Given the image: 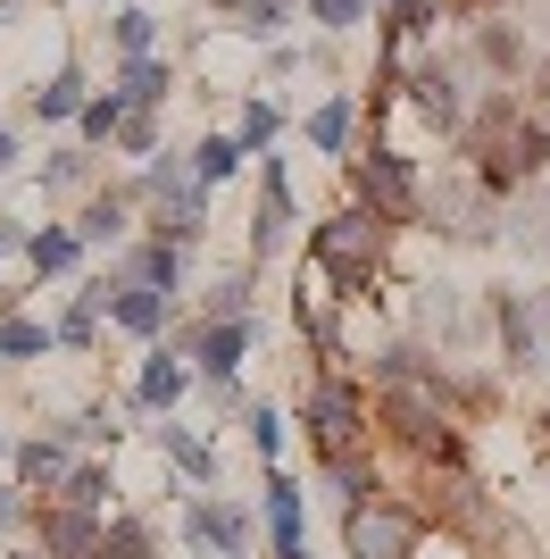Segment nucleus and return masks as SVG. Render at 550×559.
I'll return each mask as SVG.
<instances>
[{
	"label": "nucleus",
	"instance_id": "obj_1",
	"mask_svg": "<svg viewBox=\"0 0 550 559\" xmlns=\"http://www.w3.org/2000/svg\"><path fill=\"white\" fill-rule=\"evenodd\" d=\"M309 259H318L325 276L343 284L350 301H359V293H375V259H384V217H375V210H343V217H325V226L309 234Z\"/></svg>",
	"mask_w": 550,
	"mask_h": 559
},
{
	"label": "nucleus",
	"instance_id": "obj_2",
	"mask_svg": "<svg viewBox=\"0 0 550 559\" xmlns=\"http://www.w3.org/2000/svg\"><path fill=\"white\" fill-rule=\"evenodd\" d=\"M142 201H151V234L159 242H201L208 234V201H201V167L192 159H159L151 176H142Z\"/></svg>",
	"mask_w": 550,
	"mask_h": 559
},
{
	"label": "nucleus",
	"instance_id": "obj_3",
	"mask_svg": "<svg viewBox=\"0 0 550 559\" xmlns=\"http://www.w3.org/2000/svg\"><path fill=\"white\" fill-rule=\"evenodd\" d=\"M251 526L259 518L242 510V501H217V492H192L176 510V535L192 559H226V551H251Z\"/></svg>",
	"mask_w": 550,
	"mask_h": 559
},
{
	"label": "nucleus",
	"instance_id": "obj_4",
	"mask_svg": "<svg viewBox=\"0 0 550 559\" xmlns=\"http://www.w3.org/2000/svg\"><path fill=\"white\" fill-rule=\"evenodd\" d=\"M300 418H309V443H318L325 460H343V451L359 443V426H367V401H359V384H343V376H318L309 401H300Z\"/></svg>",
	"mask_w": 550,
	"mask_h": 559
},
{
	"label": "nucleus",
	"instance_id": "obj_5",
	"mask_svg": "<svg viewBox=\"0 0 550 559\" xmlns=\"http://www.w3.org/2000/svg\"><path fill=\"white\" fill-rule=\"evenodd\" d=\"M343 543H350V559H417L426 526L409 510H392V501H367V510L343 518Z\"/></svg>",
	"mask_w": 550,
	"mask_h": 559
},
{
	"label": "nucleus",
	"instance_id": "obj_6",
	"mask_svg": "<svg viewBox=\"0 0 550 559\" xmlns=\"http://www.w3.org/2000/svg\"><path fill=\"white\" fill-rule=\"evenodd\" d=\"M350 185H359V201L384 217V226H409V217H417V167L400 159V151L359 159V167H350Z\"/></svg>",
	"mask_w": 550,
	"mask_h": 559
},
{
	"label": "nucleus",
	"instance_id": "obj_7",
	"mask_svg": "<svg viewBox=\"0 0 550 559\" xmlns=\"http://www.w3.org/2000/svg\"><path fill=\"white\" fill-rule=\"evenodd\" d=\"M183 393H192L183 350H176V343H151V359H142V376H134V409H142V418H167Z\"/></svg>",
	"mask_w": 550,
	"mask_h": 559
},
{
	"label": "nucleus",
	"instance_id": "obj_8",
	"mask_svg": "<svg viewBox=\"0 0 550 559\" xmlns=\"http://www.w3.org/2000/svg\"><path fill=\"white\" fill-rule=\"evenodd\" d=\"M34 535H43V551H50V559H100V535H109V526H100L92 510H68V501H50V510L34 518Z\"/></svg>",
	"mask_w": 550,
	"mask_h": 559
},
{
	"label": "nucleus",
	"instance_id": "obj_9",
	"mask_svg": "<svg viewBox=\"0 0 550 559\" xmlns=\"http://www.w3.org/2000/svg\"><path fill=\"white\" fill-rule=\"evenodd\" d=\"M9 476H17L25 492H68V476H75V460H68V443L59 435H34V443H17V460H9Z\"/></svg>",
	"mask_w": 550,
	"mask_h": 559
},
{
	"label": "nucleus",
	"instance_id": "obj_10",
	"mask_svg": "<svg viewBox=\"0 0 550 559\" xmlns=\"http://www.w3.org/2000/svg\"><path fill=\"white\" fill-rule=\"evenodd\" d=\"M176 350L201 376H234V368H242V350H251V326H192V334H176Z\"/></svg>",
	"mask_w": 550,
	"mask_h": 559
},
{
	"label": "nucleus",
	"instance_id": "obj_11",
	"mask_svg": "<svg viewBox=\"0 0 550 559\" xmlns=\"http://www.w3.org/2000/svg\"><path fill=\"white\" fill-rule=\"evenodd\" d=\"M183 276H192V251H183V242H159V234H151V242H134V251H125V284L183 293Z\"/></svg>",
	"mask_w": 550,
	"mask_h": 559
},
{
	"label": "nucleus",
	"instance_id": "obj_12",
	"mask_svg": "<svg viewBox=\"0 0 550 559\" xmlns=\"http://www.w3.org/2000/svg\"><path fill=\"white\" fill-rule=\"evenodd\" d=\"M167 318H176V293H159V284H125V293H117V309H109V326L142 334V343H159Z\"/></svg>",
	"mask_w": 550,
	"mask_h": 559
},
{
	"label": "nucleus",
	"instance_id": "obj_13",
	"mask_svg": "<svg viewBox=\"0 0 550 559\" xmlns=\"http://www.w3.org/2000/svg\"><path fill=\"white\" fill-rule=\"evenodd\" d=\"M259 518H267L275 559H309V543H300V485H292V476H267V501H259Z\"/></svg>",
	"mask_w": 550,
	"mask_h": 559
},
{
	"label": "nucleus",
	"instance_id": "obj_14",
	"mask_svg": "<svg viewBox=\"0 0 550 559\" xmlns=\"http://www.w3.org/2000/svg\"><path fill=\"white\" fill-rule=\"evenodd\" d=\"M409 93H417V109L434 117L442 134H458V126H467V93H458V75H451V68H417V75H409Z\"/></svg>",
	"mask_w": 550,
	"mask_h": 559
},
{
	"label": "nucleus",
	"instance_id": "obj_15",
	"mask_svg": "<svg viewBox=\"0 0 550 559\" xmlns=\"http://www.w3.org/2000/svg\"><path fill=\"white\" fill-rule=\"evenodd\" d=\"M492 318H501V350H509V368H517V376L542 368V350H534V301H526V293H501V301H492Z\"/></svg>",
	"mask_w": 550,
	"mask_h": 559
},
{
	"label": "nucleus",
	"instance_id": "obj_16",
	"mask_svg": "<svg viewBox=\"0 0 550 559\" xmlns=\"http://www.w3.org/2000/svg\"><path fill=\"white\" fill-rule=\"evenodd\" d=\"M509 251L550 259V192H526V201H509Z\"/></svg>",
	"mask_w": 550,
	"mask_h": 559
},
{
	"label": "nucleus",
	"instance_id": "obj_17",
	"mask_svg": "<svg viewBox=\"0 0 550 559\" xmlns=\"http://www.w3.org/2000/svg\"><path fill=\"white\" fill-rule=\"evenodd\" d=\"M284 226H292V185H284V159H267V192H259L251 242H259V251H275V242H284Z\"/></svg>",
	"mask_w": 550,
	"mask_h": 559
},
{
	"label": "nucleus",
	"instance_id": "obj_18",
	"mask_svg": "<svg viewBox=\"0 0 550 559\" xmlns=\"http://www.w3.org/2000/svg\"><path fill=\"white\" fill-rule=\"evenodd\" d=\"M75 259H84V234L75 226H43L34 242H25V267H34V276H68Z\"/></svg>",
	"mask_w": 550,
	"mask_h": 559
},
{
	"label": "nucleus",
	"instance_id": "obj_19",
	"mask_svg": "<svg viewBox=\"0 0 550 559\" xmlns=\"http://www.w3.org/2000/svg\"><path fill=\"white\" fill-rule=\"evenodd\" d=\"M159 451H167V467L192 476V485H217V451H208L192 426H159Z\"/></svg>",
	"mask_w": 550,
	"mask_h": 559
},
{
	"label": "nucleus",
	"instance_id": "obj_20",
	"mask_svg": "<svg viewBox=\"0 0 550 559\" xmlns=\"http://www.w3.org/2000/svg\"><path fill=\"white\" fill-rule=\"evenodd\" d=\"M201 318H208V326H251V276H242V267L217 276V284H208V301H201Z\"/></svg>",
	"mask_w": 550,
	"mask_h": 559
},
{
	"label": "nucleus",
	"instance_id": "obj_21",
	"mask_svg": "<svg viewBox=\"0 0 550 559\" xmlns=\"http://www.w3.org/2000/svg\"><path fill=\"white\" fill-rule=\"evenodd\" d=\"M134 201H142V192H100V201L75 217V234H84V242H117V234H125V217H134Z\"/></svg>",
	"mask_w": 550,
	"mask_h": 559
},
{
	"label": "nucleus",
	"instance_id": "obj_22",
	"mask_svg": "<svg viewBox=\"0 0 550 559\" xmlns=\"http://www.w3.org/2000/svg\"><path fill=\"white\" fill-rule=\"evenodd\" d=\"M100 559H159V535H151V518H109V535H100Z\"/></svg>",
	"mask_w": 550,
	"mask_h": 559
},
{
	"label": "nucleus",
	"instance_id": "obj_23",
	"mask_svg": "<svg viewBox=\"0 0 550 559\" xmlns=\"http://www.w3.org/2000/svg\"><path fill=\"white\" fill-rule=\"evenodd\" d=\"M84 68H59V75H50V84H43V93H34V117H84Z\"/></svg>",
	"mask_w": 550,
	"mask_h": 559
},
{
	"label": "nucleus",
	"instance_id": "obj_24",
	"mask_svg": "<svg viewBox=\"0 0 550 559\" xmlns=\"http://www.w3.org/2000/svg\"><path fill=\"white\" fill-rule=\"evenodd\" d=\"M167 84H176V75H167L159 59H125V75H117V93L134 100V109H159V100H167Z\"/></svg>",
	"mask_w": 550,
	"mask_h": 559
},
{
	"label": "nucleus",
	"instance_id": "obj_25",
	"mask_svg": "<svg viewBox=\"0 0 550 559\" xmlns=\"http://www.w3.org/2000/svg\"><path fill=\"white\" fill-rule=\"evenodd\" d=\"M125 117H134V100L109 84L100 100H84V142H117V134H125Z\"/></svg>",
	"mask_w": 550,
	"mask_h": 559
},
{
	"label": "nucleus",
	"instance_id": "obj_26",
	"mask_svg": "<svg viewBox=\"0 0 550 559\" xmlns=\"http://www.w3.org/2000/svg\"><path fill=\"white\" fill-rule=\"evenodd\" d=\"M242 159H251V151H242L234 134H208L201 151H192V167H201V185H226V176H242Z\"/></svg>",
	"mask_w": 550,
	"mask_h": 559
},
{
	"label": "nucleus",
	"instance_id": "obj_27",
	"mask_svg": "<svg viewBox=\"0 0 550 559\" xmlns=\"http://www.w3.org/2000/svg\"><path fill=\"white\" fill-rule=\"evenodd\" d=\"M59 343V326H34V318H0V359H43Z\"/></svg>",
	"mask_w": 550,
	"mask_h": 559
},
{
	"label": "nucleus",
	"instance_id": "obj_28",
	"mask_svg": "<svg viewBox=\"0 0 550 559\" xmlns=\"http://www.w3.org/2000/svg\"><path fill=\"white\" fill-rule=\"evenodd\" d=\"M325 476H334V492H343V510H367V501H375V467L367 460H325Z\"/></svg>",
	"mask_w": 550,
	"mask_h": 559
},
{
	"label": "nucleus",
	"instance_id": "obj_29",
	"mask_svg": "<svg viewBox=\"0 0 550 559\" xmlns=\"http://www.w3.org/2000/svg\"><path fill=\"white\" fill-rule=\"evenodd\" d=\"M109 492H117V485H109V467H92V460H84V467L68 476V492H59V501H68V510H92V518H100V510H109Z\"/></svg>",
	"mask_w": 550,
	"mask_h": 559
},
{
	"label": "nucleus",
	"instance_id": "obj_30",
	"mask_svg": "<svg viewBox=\"0 0 550 559\" xmlns=\"http://www.w3.org/2000/svg\"><path fill=\"white\" fill-rule=\"evenodd\" d=\"M309 142H318V151H343V142H350V100L343 93L309 109Z\"/></svg>",
	"mask_w": 550,
	"mask_h": 559
},
{
	"label": "nucleus",
	"instance_id": "obj_31",
	"mask_svg": "<svg viewBox=\"0 0 550 559\" xmlns=\"http://www.w3.org/2000/svg\"><path fill=\"white\" fill-rule=\"evenodd\" d=\"M117 59H151V34H159V17H151V9H117Z\"/></svg>",
	"mask_w": 550,
	"mask_h": 559
},
{
	"label": "nucleus",
	"instance_id": "obj_32",
	"mask_svg": "<svg viewBox=\"0 0 550 559\" xmlns=\"http://www.w3.org/2000/svg\"><path fill=\"white\" fill-rule=\"evenodd\" d=\"M234 142H242V151L259 159V151L275 142V100H251V109H242V134H234Z\"/></svg>",
	"mask_w": 550,
	"mask_h": 559
},
{
	"label": "nucleus",
	"instance_id": "obj_33",
	"mask_svg": "<svg viewBox=\"0 0 550 559\" xmlns=\"http://www.w3.org/2000/svg\"><path fill=\"white\" fill-rule=\"evenodd\" d=\"M242 34H251V43H275V34H284V0H251V9H242Z\"/></svg>",
	"mask_w": 550,
	"mask_h": 559
},
{
	"label": "nucleus",
	"instance_id": "obj_34",
	"mask_svg": "<svg viewBox=\"0 0 550 559\" xmlns=\"http://www.w3.org/2000/svg\"><path fill=\"white\" fill-rule=\"evenodd\" d=\"M251 451L259 460H284V418L275 409H251Z\"/></svg>",
	"mask_w": 550,
	"mask_h": 559
},
{
	"label": "nucleus",
	"instance_id": "obj_35",
	"mask_svg": "<svg viewBox=\"0 0 550 559\" xmlns=\"http://www.w3.org/2000/svg\"><path fill=\"white\" fill-rule=\"evenodd\" d=\"M92 167H84V151H59V159L43 167V192H68V185H84Z\"/></svg>",
	"mask_w": 550,
	"mask_h": 559
},
{
	"label": "nucleus",
	"instance_id": "obj_36",
	"mask_svg": "<svg viewBox=\"0 0 550 559\" xmlns=\"http://www.w3.org/2000/svg\"><path fill=\"white\" fill-rule=\"evenodd\" d=\"M309 17L343 34V25H359V17H367V0H309Z\"/></svg>",
	"mask_w": 550,
	"mask_h": 559
},
{
	"label": "nucleus",
	"instance_id": "obj_37",
	"mask_svg": "<svg viewBox=\"0 0 550 559\" xmlns=\"http://www.w3.org/2000/svg\"><path fill=\"white\" fill-rule=\"evenodd\" d=\"M434 25V0H392V34H426Z\"/></svg>",
	"mask_w": 550,
	"mask_h": 559
},
{
	"label": "nucleus",
	"instance_id": "obj_38",
	"mask_svg": "<svg viewBox=\"0 0 550 559\" xmlns=\"http://www.w3.org/2000/svg\"><path fill=\"white\" fill-rule=\"evenodd\" d=\"M117 142H125V151H159V117H151V109H134Z\"/></svg>",
	"mask_w": 550,
	"mask_h": 559
},
{
	"label": "nucleus",
	"instance_id": "obj_39",
	"mask_svg": "<svg viewBox=\"0 0 550 559\" xmlns=\"http://www.w3.org/2000/svg\"><path fill=\"white\" fill-rule=\"evenodd\" d=\"M483 59H492V68H517L526 50H517V34H501V25H483Z\"/></svg>",
	"mask_w": 550,
	"mask_h": 559
},
{
	"label": "nucleus",
	"instance_id": "obj_40",
	"mask_svg": "<svg viewBox=\"0 0 550 559\" xmlns=\"http://www.w3.org/2000/svg\"><path fill=\"white\" fill-rule=\"evenodd\" d=\"M17 518H25V485H17V476H0V526H17Z\"/></svg>",
	"mask_w": 550,
	"mask_h": 559
},
{
	"label": "nucleus",
	"instance_id": "obj_41",
	"mask_svg": "<svg viewBox=\"0 0 550 559\" xmlns=\"http://www.w3.org/2000/svg\"><path fill=\"white\" fill-rule=\"evenodd\" d=\"M526 301H534V350L550 359V293H526Z\"/></svg>",
	"mask_w": 550,
	"mask_h": 559
},
{
	"label": "nucleus",
	"instance_id": "obj_42",
	"mask_svg": "<svg viewBox=\"0 0 550 559\" xmlns=\"http://www.w3.org/2000/svg\"><path fill=\"white\" fill-rule=\"evenodd\" d=\"M9 159H17V134H0V167H9Z\"/></svg>",
	"mask_w": 550,
	"mask_h": 559
},
{
	"label": "nucleus",
	"instance_id": "obj_43",
	"mask_svg": "<svg viewBox=\"0 0 550 559\" xmlns=\"http://www.w3.org/2000/svg\"><path fill=\"white\" fill-rule=\"evenodd\" d=\"M0 460H17V443H9V435H0Z\"/></svg>",
	"mask_w": 550,
	"mask_h": 559
},
{
	"label": "nucleus",
	"instance_id": "obj_44",
	"mask_svg": "<svg viewBox=\"0 0 550 559\" xmlns=\"http://www.w3.org/2000/svg\"><path fill=\"white\" fill-rule=\"evenodd\" d=\"M226 559H251V551H226Z\"/></svg>",
	"mask_w": 550,
	"mask_h": 559
},
{
	"label": "nucleus",
	"instance_id": "obj_45",
	"mask_svg": "<svg viewBox=\"0 0 550 559\" xmlns=\"http://www.w3.org/2000/svg\"><path fill=\"white\" fill-rule=\"evenodd\" d=\"M234 9H242V0H234Z\"/></svg>",
	"mask_w": 550,
	"mask_h": 559
}]
</instances>
